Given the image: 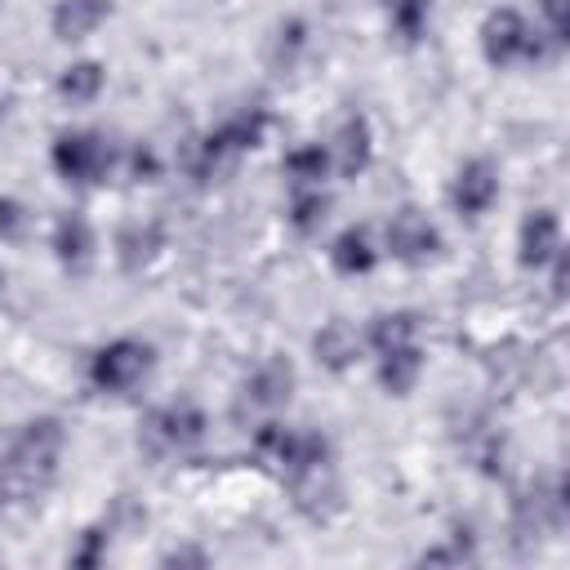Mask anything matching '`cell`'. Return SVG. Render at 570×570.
<instances>
[{"label": "cell", "instance_id": "20", "mask_svg": "<svg viewBox=\"0 0 570 570\" xmlns=\"http://www.w3.org/2000/svg\"><path fill=\"white\" fill-rule=\"evenodd\" d=\"M160 223H129L120 236H116V258H120V267L125 272H138V267H147L151 258H156V249H160Z\"/></svg>", "mask_w": 570, "mask_h": 570}, {"label": "cell", "instance_id": "14", "mask_svg": "<svg viewBox=\"0 0 570 570\" xmlns=\"http://www.w3.org/2000/svg\"><path fill=\"white\" fill-rule=\"evenodd\" d=\"M379 258H383V249L374 245L370 227H343L330 245V267L338 276H370L379 267Z\"/></svg>", "mask_w": 570, "mask_h": 570}, {"label": "cell", "instance_id": "16", "mask_svg": "<svg viewBox=\"0 0 570 570\" xmlns=\"http://www.w3.org/2000/svg\"><path fill=\"white\" fill-rule=\"evenodd\" d=\"M281 169H285V178L294 187H325V178L334 174V160H330L325 142H298V147L285 151Z\"/></svg>", "mask_w": 570, "mask_h": 570}, {"label": "cell", "instance_id": "11", "mask_svg": "<svg viewBox=\"0 0 570 570\" xmlns=\"http://www.w3.org/2000/svg\"><path fill=\"white\" fill-rule=\"evenodd\" d=\"M49 249H53V258L62 263V272H71V276L89 272L94 249H98L89 218H85V214H58V223H53V232H49Z\"/></svg>", "mask_w": 570, "mask_h": 570}, {"label": "cell", "instance_id": "12", "mask_svg": "<svg viewBox=\"0 0 570 570\" xmlns=\"http://www.w3.org/2000/svg\"><path fill=\"white\" fill-rule=\"evenodd\" d=\"M361 347H365V334H361L352 321H343V316L325 321V325L312 334V352H316V361H321L325 370H334V374L352 370L356 356H361Z\"/></svg>", "mask_w": 570, "mask_h": 570}, {"label": "cell", "instance_id": "26", "mask_svg": "<svg viewBox=\"0 0 570 570\" xmlns=\"http://www.w3.org/2000/svg\"><path fill=\"white\" fill-rule=\"evenodd\" d=\"M9 481H13V476H9V468L0 463V503H4V494H9Z\"/></svg>", "mask_w": 570, "mask_h": 570}, {"label": "cell", "instance_id": "21", "mask_svg": "<svg viewBox=\"0 0 570 570\" xmlns=\"http://www.w3.org/2000/svg\"><path fill=\"white\" fill-rule=\"evenodd\" d=\"M383 13H387V27L405 45H414L432 22V0H392V4H383Z\"/></svg>", "mask_w": 570, "mask_h": 570}, {"label": "cell", "instance_id": "2", "mask_svg": "<svg viewBox=\"0 0 570 570\" xmlns=\"http://www.w3.org/2000/svg\"><path fill=\"white\" fill-rule=\"evenodd\" d=\"M156 365V347L147 338H134V334H120L111 343H102L94 356H89V383L94 392L102 396H125L134 392Z\"/></svg>", "mask_w": 570, "mask_h": 570}, {"label": "cell", "instance_id": "9", "mask_svg": "<svg viewBox=\"0 0 570 570\" xmlns=\"http://www.w3.org/2000/svg\"><path fill=\"white\" fill-rule=\"evenodd\" d=\"M294 383H298V374H294V365L285 361V356H267L249 379H245V387H240V401L245 405H254V410H267V414H276V410H285L289 405V396H294Z\"/></svg>", "mask_w": 570, "mask_h": 570}, {"label": "cell", "instance_id": "17", "mask_svg": "<svg viewBox=\"0 0 570 570\" xmlns=\"http://www.w3.org/2000/svg\"><path fill=\"white\" fill-rule=\"evenodd\" d=\"M361 334L374 356L392 352V347H410V343H419V316L414 312H379V316H370V325Z\"/></svg>", "mask_w": 570, "mask_h": 570}, {"label": "cell", "instance_id": "27", "mask_svg": "<svg viewBox=\"0 0 570 570\" xmlns=\"http://www.w3.org/2000/svg\"><path fill=\"white\" fill-rule=\"evenodd\" d=\"M379 4H392V0H379Z\"/></svg>", "mask_w": 570, "mask_h": 570}, {"label": "cell", "instance_id": "18", "mask_svg": "<svg viewBox=\"0 0 570 570\" xmlns=\"http://www.w3.org/2000/svg\"><path fill=\"white\" fill-rule=\"evenodd\" d=\"M102 85H107V67H102L98 58L67 62V67H62V76H58V94H62V102H71V107L94 102V98L102 94Z\"/></svg>", "mask_w": 570, "mask_h": 570}, {"label": "cell", "instance_id": "1", "mask_svg": "<svg viewBox=\"0 0 570 570\" xmlns=\"http://www.w3.org/2000/svg\"><path fill=\"white\" fill-rule=\"evenodd\" d=\"M49 165L67 187H98L116 174L120 156L98 129H62L49 147Z\"/></svg>", "mask_w": 570, "mask_h": 570}, {"label": "cell", "instance_id": "8", "mask_svg": "<svg viewBox=\"0 0 570 570\" xmlns=\"http://www.w3.org/2000/svg\"><path fill=\"white\" fill-rule=\"evenodd\" d=\"M566 249L561 240V214L539 205V209H525L521 227H517V263L525 272H548V263Z\"/></svg>", "mask_w": 570, "mask_h": 570}, {"label": "cell", "instance_id": "23", "mask_svg": "<svg viewBox=\"0 0 570 570\" xmlns=\"http://www.w3.org/2000/svg\"><path fill=\"white\" fill-rule=\"evenodd\" d=\"M31 232V209L18 196H0V240L4 245H22Z\"/></svg>", "mask_w": 570, "mask_h": 570}, {"label": "cell", "instance_id": "4", "mask_svg": "<svg viewBox=\"0 0 570 570\" xmlns=\"http://www.w3.org/2000/svg\"><path fill=\"white\" fill-rule=\"evenodd\" d=\"M481 53H485L490 67H517V62H543L548 58V49L534 36L530 18L521 9H512V4H499V9L485 13V22H481Z\"/></svg>", "mask_w": 570, "mask_h": 570}, {"label": "cell", "instance_id": "5", "mask_svg": "<svg viewBox=\"0 0 570 570\" xmlns=\"http://www.w3.org/2000/svg\"><path fill=\"white\" fill-rule=\"evenodd\" d=\"M441 227L419 205H401L383 227V249L405 267H428L441 254Z\"/></svg>", "mask_w": 570, "mask_h": 570}, {"label": "cell", "instance_id": "6", "mask_svg": "<svg viewBox=\"0 0 570 570\" xmlns=\"http://www.w3.org/2000/svg\"><path fill=\"white\" fill-rule=\"evenodd\" d=\"M499 191H503V178H499V165H494L490 156L463 160V165L454 169V178H450V205H454V214L468 218V223L485 218V214L494 209Z\"/></svg>", "mask_w": 570, "mask_h": 570}, {"label": "cell", "instance_id": "13", "mask_svg": "<svg viewBox=\"0 0 570 570\" xmlns=\"http://www.w3.org/2000/svg\"><path fill=\"white\" fill-rule=\"evenodd\" d=\"M107 18H111V0H53L49 27L62 45H76V40L94 36Z\"/></svg>", "mask_w": 570, "mask_h": 570}, {"label": "cell", "instance_id": "7", "mask_svg": "<svg viewBox=\"0 0 570 570\" xmlns=\"http://www.w3.org/2000/svg\"><path fill=\"white\" fill-rule=\"evenodd\" d=\"M205 432H209V419L196 401H169L147 414V441L156 450H191L205 441Z\"/></svg>", "mask_w": 570, "mask_h": 570}, {"label": "cell", "instance_id": "22", "mask_svg": "<svg viewBox=\"0 0 570 570\" xmlns=\"http://www.w3.org/2000/svg\"><path fill=\"white\" fill-rule=\"evenodd\" d=\"M534 36L543 40L548 53H561L566 49V36H570V18H566V0H539L534 4Z\"/></svg>", "mask_w": 570, "mask_h": 570}, {"label": "cell", "instance_id": "3", "mask_svg": "<svg viewBox=\"0 0 570 570\" xmlns=\"http://www.w3.org/2000/svg\"><path fill=\"white\" fill-rule=\"evenodd\" d=\"M62 445H67L62 423L53 414H40V419H31V423L18 428V436L9 441L4 468H9L13 481H49L58 472Z\"/></svg>", "mask_w": 570, "mask_h": 570}, {"label": "cell", "instance_id": "15", "mask_svg": "<svg viewBox=\"0 0 570 570\" xmlns=\"http://www.w3.org/2000/svg\"><path fill=\"white\" fill-rule=\"evenodd\" d=\"M379 387L387 396H410L423 379V347L410 343V347H392V352H379Z\"/></svg>", "mask_w": 570, "mask_h": 570}, {"label": "cell", "instance_id": "19", "mask_svg": "<svg viewBox=\"0 0 570 570\" xmlns=\"http://www.w3.org/2000/svg\"><path fill=\"white\" fill-rule=\"evenodd\" d=\"M330 218V196L325 187H294L289 191V209H285V223L298 232V236H316Z\"/></svg>", "mask_w": 570, "mask_h": 570}, {"label": "cell", "instance_id": "10", "mask_svg": "<svg viewBox=\"0 0 570 570\" xmlns=\"http://www.w3.org/2000/svg\"><path fill=\"white\" fill-rule=\"evenodd\" d=\"M325 147H330L334 174H343V178H356V174L370 165V156H374V134H370V120H365L361 111H347V116L338 120L334 138H330Z\"/></svg>", "mask_w": 570, "mask_h": 570}, {"label": "cell", "instance_id": "25", "mask_svg": "<svg viewBox=\"0 0 570 570\" xmlns=\"http://www.w3.org/2000/svg\"><path fill=\"white\" fill-rule=\"evenodd\" d=\"M102 539H107V534H102L98 525H94V530H85L80 548L71 552V566H98V561H102Z\"/></svg>", "mask_w": 570, "mask_h": 570}, {"label": "cell", "instance_id": "24", "mask_svg": "<svg viewBox=\"0 0 570 570\" xmlns=\"http://www.w3.org/2000/svg\"><path fill=\"white\" fill-rule=\"evenodd\" d=\"M125 174H129L134 183H156V178H160V156H156V147H151V142H134V147L125 151Z\"/></svg>", "mask_w": 570, "mask_h": 570}]
</instances>
